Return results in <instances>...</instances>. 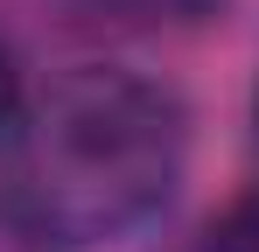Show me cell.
<instances>
[{"instance_id": "3957f363", "label": "cell", "mask_w": 259, "mask_h": 252, "mask_svg": "<svg viewBox=\"0 0 259 252\" xmlns=\"http://www.w3.org/2000/svg\"><path fill=\"white\" fill-rule=\"evenodd\" d=\"M196 252H259V189H245L217 210L196 238Z\"/></svg>"}, {"instance_id": "7a4b0ae2", "label": "cell", "mask_w": 259, "mask_h": 252, "mask_svg": "<svg viewBox=\"0 0 259 252\" xmlns=\"http://www.w3.org/2000/svg\"><path fill=\"white\" fill-rule=\"evenodd\" d=\"M70 28H105V35H147L210 14V0H56Z\"/></svg>"}, {"instance_id": "5b68a950", "label": "cell", "mask_w": 259, "mask_h": 252, "mask_svg": "<svg viewBox=\"0 0 259 252\" xmlns=\"http://www.w3.org/2000/svg\"><path fill=\"white\" fill-rule=\"evenodd\" d=\"M252 126H259V84H252Z\"/></svg>"}, {"instance_id": "6da1fadb", "label": "cell", "mask_w": 259, "mask_h": 252, "mask_svg": "<svg viewBox=\"0 0 259 252\" xmlns=\"http://www.w3.org/2000/svg\"><path fill=\"white\" fill-rule=\"evenodd\" d=\"M182 161L189 119L168 84L119 63H84L7 126L0 217L35 245H112L175 196Z\"/></svg>"}, {"instance_id": "277c9868", "label": "cell", "mask_w": 259, "mask_h": 252, "mask_svg": "<svg viewBox=\"0 0 259 252\" xmlns=\"http://www.w3.org/2000/svg\"><path fill=\"white\" fill-rule=\"evenodd\" d=\"M21 119V63H14V49L0 42V133Z\"/></svg>"}]
</instances>
